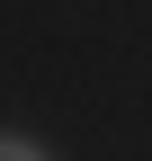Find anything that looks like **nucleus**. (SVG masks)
<instances>
[{
  "mask_svg": "<svg viewBox=\"0 0 152 161\" xmlns=\"http://www.w3.org/2000/svg\"><path fill=\"white\" fill-rule=\"evenodd\" d=\"M27 152H45V143H27V134H0V161H27Z\"/></svg>",
  "mask_w": 152,
  "mask_h": 161,
  "instance_id": "f257e3e1",
  "label": "nucleus"
}]
</instances>
